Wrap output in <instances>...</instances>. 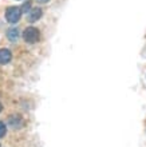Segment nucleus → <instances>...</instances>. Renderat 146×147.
<instances>
[{"label":"nucleus","mask_w":146,"mask_h":147,"mask_svg":"<svg viewBox=\"0 0 146 147\" xmlns=\"http://www.w3.org/2000/svg\"><path fill=\"white\" fill-rule=\"evenodd\" d=\"M22 15H23V12H22V8L20 7H10L5 11V19H7L8 23H11V24L18 23L20 20V18H22Z\"/></svg>","instance_id":"f257e3e1"},{"label":"nucleus","mask_w":146,"mask_h":147,"mask_svg":"<svg viewBox=\"0 0 146 147\" xmlns=\"http://www.w3.org/2000/svg\"><path fill=\"white\" fill-rule=\"evenodd\" d=\"M40 38V34H39V30L35 27H27L23 32V39L24 42L28 43V44H34L36 43Z\"/></svg>","instance_id":"f03ea898"},{"label":"nucleus","mask_w":146,"mask_h":147,"mask_svg":"<svg viewBox=\"0 0 146 147\" xmlns=\"http://www.w3.org/2000/svg\"><path fill=\"white\" fill-rule=\"evenodd\" d=\"M43 15V11H42V8H39V7H35L32 8L30 12L27 13V19L30 23H35V22H38L40 18H42Z\"/></svg>","instance_id":"7ed1b4c3"},{"label":"nucleus","mask_w":146,"mask_h":147,"mask_svg":"<svg viewBox=\"0 0 146 147\" xmlns=\"http://www.w3.org/2000/svg\"><path fill=\"white\" fill-rule=\"evenodd\" d=\"M11 59H12L11 51L7 50V48H1L0 50V64H7V63L11 62Z\"/></svg>","instance_id":"20e7f679"},{"label":"nucleus","mask_w":146,"mask_h":147,"mask_svg":"<svg viewBox=\"0 0 146 147\" xmlns=\"http://www.w3.org/2000/svg\"><path fill=\"white\" fill-rule=\"evenodd\" d=\"M19 36H20V32H19V30H18V28H10V30H8L7 38L10 39V42H12V43L18 42Z\"/></svg>","instance_id":"39448f33"},{"label":"nucleus","mask_w":146,"mask_h":147,"mask_svg":"<svg viewBox=\"0 0 146 147\" xmlns=\"http://www.w3.org/2000/svg\"><path fill=\"white\" fill-rule=\"evenodd\" d=\"M20 8H22V12H23V13H28V12L32 9V8H31V1H26Z\"/></svg>","instance_id":"423d86ee"},{"label":"nucleus","mask_w":146,"mask_h":147,"mask_svg":"<svg viewBox=\"0 0 146 147\" xmlns=\"http://www.w3.org/2000/svg\"><path fill=\"white\" fill-rule=\"evenodd\" d=\"M5 131H7V127H5V124L3 122H0V138H3L5 135Z\"/></svg>","instance_id":"0eeeda50"},{"label":"nucleus","mask_w":146,"mask_h":147,"mask_svg":"<svg viewBox=\"0 0 146 147\" xmlns=\"http://www.w3.org/2000/svg\"><path fill=\"white\" fill-rule=\"evenodd\" d=\"M38 3H40V4H44V3H48L50 0H36Z\"/></svg>","instance_id":"6e6552de"},{"label":"nucleus","mask_w":146,"mask_h":147,"mask_svg":"<svg viewBox=\"0 0 146 147\" xmlns=\"http://www.w3.org/2000/svg\"><path fill=\"white\" fill-rule=\"evenodd\" d=\"M1 109H3V107H1V105H0V112H1Z\"/></svg>","instance_id":"1a4fd4ad"}]
</instances>
